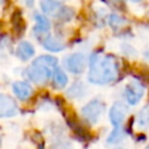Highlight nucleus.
<instances>
[{
    "mask_svg": "<svg viewBox=\"0 0 149 149\" xmlns=\"http://www.w3.org/2000/svg\"><path fill=\"white\" fill-rule=\"evenodd\" d=\"M119 71V62L114 56L98 51L91 55L88 61V80L92 84H111L118 79Z\"/></svg>",
    "mask_w": 149,
    "mask_h": 149,
    "instance_id": "f257e3e1",
    "label": "nucleus"
},
{
    "mask_svg": "<svg viewBox=\"0 0 149 149\" xmlns=\"http://www.w3.org/2000/svg\"><path fill=\"white\" fill-rule=\"evenodd\" d=\"M57 58L51 55H42L37 57L29 66V79L37 85H44L49 81V79H51L52 72L57 66Z\"/></svg>",
    "mask_w": 149,
    "mask_h": 149,
    "instance_id": "f03ea898",
    "label": "nucleus"
},
{
    "mask_svg": "<svg viewBox=\"0 0 149 149\" xmlns=\"http://www.w3.org/2000/svg\"><path fill=\"white\" fill-rule=\"evenodd\" d=\"M40 6L43 14L52 16L62 22L70 21L74 15L73 8L63 5L61 1L57 0H42L40 2Z\"/></svg>",
    "mask_w": 149,
    "mask_h": 149,
    "instance_id": "7ed1b4c3",
    "label": "nucleus"
},
{
    "mask_svg": "<svg viewBox=\"0 0 149 149\" xmlns=\"http://www.w3.org/2000/svg\"><path fill=\"white\" fill-rule=\"evenodd\" d=\"M104 112H105V104L100 99H92L81 108V115L91 125L97 123L101 119Z\"/></svg>",
    "mask_w": 149,
    "mask_h": 149,
    "instance_id": "20e7f679",
    "label": "nucleus"
},
{
    "mask_svg": "<svg viewBox=\"0 0 149 149\" xmlns=\"http://www.w3.org/2000/svg\"><path fill=\"white\" fill-rule=\"evenodd\" d=\"M63 63H64V66L68 71H70L71 73L78 74V73H81L85 71L86 65H87V59H86V56L84 54L73 52V54L68 55L64 58Z\"/></svg>",
    "mask_w": 149,
    "mask_h": 149,
    "instance_id": "39448f33",
    "label": "nucleus"
},
{
    "mask_svg": "<svg viewBox=\"0 0 149 149\" xmlns=\"http://www.w3.org/2000/svg\"><path fill=\"white\" fill-rule=\"evenodd\" d=\"M144 86L137 79H132L125 86V97L129 105H137L144 94Z\"/></svg>",
    "mask_w": 149,
    "mask_h": 149,
    "instance_id": "423d86ee",
    "label": "nucleus"
},
{
    "mask_svg": "<svg viewBox=\"0 0 149 149\" xmlns=\"http://www.w3.org/2000/svg\"><path fill=\"white\" fill-rule=\"evenodd\" d=\"M19 112L15 100L3 93H0V118H12Z\"/></svg>",
    "mask_w": 149,
    "mask_h": 149,
    "instance_id": "0eeeda50",
    "label": "nucleus"
},
{
    "mask_svg": "<svg viewBox=\"0 0 149 149\" xmlns=\"http://www.w3.org/2000/svg\"><path fill=\"white\" fill-rule=\"evenodd\" d=\"M127 113H128V107L122 101L114 102L112 105V107L109 108V112H108V116H109V120H111L112 125L114 127L120 126L123 122Z\"/></svg>",
    "mask_w": 149,
    "mask_h": 149,
    "instance_id": "6e6552de",
    "label": "nucleus"
},
{
    "mask_svg": "<svg viewBox=\"0 0 149 149\" xmlns=\"http://www.w3.org/2000/svg\"><path fill=\"white\" fill-rule=\"evenodd\" d=\"M12 90H13V93L15 94V97L23 101L29 99L30 95L33 94V87L30 86L29 83L23 81V80L14 81L12 85Z\"/></svg>",
    "mask_w": 149,
    "mask_h": 149,
    "instance_id": "1a4fd4ad",
    "label": "nucleus"
},
{
    "mask_svg": "<svg viewBox=\"0 0 149 149\" xmlns=\"http://www.w3.org/2000/svg\"><path fill=\"white\" fill-rule=\"evenodd\" d=\"M35 54V49L33 47L31 43L27 42V41H22L19 43V45L16 47V50H15V55L23 62L26 61H29Z\"/></svg>",
    "mask_w": 149,
    "mask_h": 149,
    "instance_id": "9d476101",
    "label": "nucleus"
},
{
    "mask_svg": "<svg viewBox=\"0 0 149 149\" xmlns=\"http://www.w3.org/2000/svg\"><path fill=\"white\" fill-rule=\"evenodd\" d=\"M34 20H35V27H34V31L36 35H44L50 30V21L47 19L45 14H40V13H35L34 15Z\"/></svg>",
    "mask_w": 149,
    "mask_h": 149,
    "instance_id": "9b49d317",
    "label": "nucleus"
},
{
    "mask_svg": "<svg viewBox=\"0 0 149 149\" xmlns=\"http://www.w3.org/2000/svg\"><path fill=\"white\" fill-rule=\"evenodd\" d=\"M42 44L47 50L54 51V52H58V51L65 49V43L62 40H59L58 37L52 36V35H47L42 40Z\"/></svg>",
    "mask_w": 149,
    "mask_h": 149,
    "instance_id": "f8f14e48",
    "label": "nucleus"
},
{
    "mask_svg": "<svg viewBox=\"0 0 149 149\" xmlns=\"http://www.w3.org/2000/svg\"><path fill=\"white\" fill-rule=\"evenodd\" d=\"M51 79H52V85H54V87L56 90L64 88L68 85V81H69L66 73L59 66H56L55 68V70L52 72V76H51Z\"/></svg>",
    "mask_w": 149,
    "mask_h": 149,
    "instance_id": "ddd939ff",
    "label": "nucleus"
},
{
    "mask_svg": "<svg viewBox=\"0 0 149 149\" xmlns=\"http://www.w3.org/2000/svg\"><path fill=\"white\" fill-rule=\"evenodd\" d=\"M136 126L137 129L141 132H146L149 127V106L143 107L136 118Z\"/></svg>",
    "mask_w": 149,
    "mask_h": 149,
    "instance_id": "4468645a",
    "label": "nucleus"
},
{
    "mask_svg": "<svg viewBox=\"0 0 149 149\" xmlns=\"http://www.w3.org/2000/svg\"><path fill=\"white\" fill-rule=\"evenodd\" d=\"M12 23H13V28L14 30L17 33V34H21L24 28H26V24H24V20L21 15V12L20 10H15L13 13V16H12Z\"/></svg>",
    "mask_w": 149,
    "mask_h": 149,
    "instance_id": "2eb2a0df",
    "label": "nucleus"
},
{
    "mask_svg": "<svg viewBox=\"0 0 149 149\" xmlns=\"http://www.w3.org/2000/svg\"><path fill=\"white\" fill-rule=\"evenodd\" d=\"M125 137V132L120 126L114 127V129L111 132V134L107 137V142L108 143H116L119 141H121Z\"/></svg>",
    "mask_w": 149,
    "mask_h": 149,
    "instance_id": "dca6fc26",
    "label": "nucleus"
},
{
    "mask_svg": "<svg viewBox=\"0 0 149 149\" xmlns=\"http://www.w3.org/2000/svg\"><path fill=\"white\" fill-rule=\"evenodd\" d=\"M123 22H125L123 19L118 14H112L109 16V26L114 29H118L121 24H123Z\"/></svg>",
    "mask_w": 149,
    "mask_h": 149,
    "instance_id": "f3484780",
    "label": "nucleus"
},
{
    "mask_svg": "<svg viewBox=\"0 0 149 149\" xmlns=\"http://www.w3.org/2000/svg\"><path fill=\"white\" fill-rule=\"evenodd\" d=\"M106 1H107L108 3L115 6V7H119V8H121L122 5H123V0H106Z\"/></svg>",
    "mask_w": 149,
    "mask_h": 149,
    "instance_id": "a211bd4d",
    "label": "nucleus"
},
{
    "mask_svg": "<svg viewBox=\"0 0 149 149\" xmlns=\"http://www.w3.org/2000/svg\"><path fill=\"white\" fill-rule=\"evenodd\" d=\"M130 1H133V2H140V1H143V0H130Z\"/></svg>",
    "mask_w": 149,
    "mask_h": 149,
    "instance_id": "6ab92c4d",
    "label": "nucleus"
},
{
    "mask_svg": "<svg viewBox=\"0 0 149 149\" xmlns=\"http://www.w3.org/2000/svg\"><path fill=\"white\" fill-rule=\"evenodd\" d=\"M0 144H1V137H0Z\"/></svg>",
    "mask_w": 149,
    "mask_h": 149,
    "instance_id": "aec40b11",
    "label": "nucleus"
},
{
    "mask_svg": "<svg viewBox=\"0 0 149 149\" xmlns=\"http://www.w3.org/2000/svg\"><path fill=\"white\" fill-rule=\"evenodd\" d=\"M0 5H1V0H0Z\"/></svg>",
    "mask_w": 149,
    "mask_h": 149,
    "instance_id": "412c9836",
    "label": "nucleus"
}]
</instances>
